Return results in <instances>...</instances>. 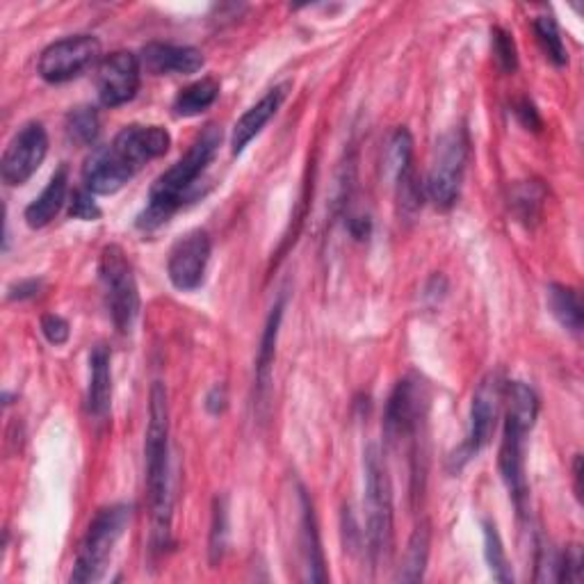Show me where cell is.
Segmentation results:
<instances>
[{
	"label": "cell",
	"mask_w": 584,
	"mask_h": 584,
	"mask_svg": "<svg viewBox=\"0 0 584 584\" xmlns=\"http://www.w3.org/2000/svg\"><path fill=\"white\" fill-rule=\"evenodd\" d=\"M491 48H494V58L505 74H514L518 69V51L512 35L505 28H494L491 30Z\"/></svg>",
	"instance_id": "29"
},
{
	"label": "cell",
	"mask_w": 584,
	"mask_h": 584,
	"mask_svg": "<svg viewBox=\"0 0 584 584\" xmlns=\"http://www.w3.org/2000/svg\"><path fill=\"white\" fill-rule=\"evenodd\" d=\"M130 518H133V507L121 503L104 507L91 518L76 555L71 582L87 584V582H99L104 577L113 551L124 537L126 527L130 525Z\"/></svg>",
	"instance_id": "7"
},
{
	"label": "cell",
	"mask_w": 584,
	"mask_h": 584,
	"mask_svg": "<svg viewBox=\"0 0 584 584\" xmlns=\"http://www.w3.org/2000/svg\"><path fill=\"white\" fill-rule=\"evenodd\" d=\"M514 115L516 119L527 128V130H539L544 126L542 117H539V110L534 108V104L529 99H520L514 104Z\"/></svg>",
	"instance_id": "34"
},
{
	"label": "cell",
	"mask_w": 584,
	"mask_h": 584,
	"mask_svg": "<svg viewBox=\"0 0 584 584\" xmlns=\"http://www.w3.org/2000/svg\"><path fill=\"white\" fill-rule=\"evenodd\" d=\"M169 146L172 135L167 128L130 124L121 128L108 146H101L87 158L82 183L91 194H115L146 163L165 156Z\"/></svg>",
	"instance_id": "1"
},
{
	"label": "cell",
	"mask_w": 584,
	"mask_h": 584,
	"mask_svg": "<svg viewBox=\"0 0 584 584\" xmlns=\"http://www.w3.org/2000/svg\"><path fill=\"white\" fill-rule=\"evenodd\" d=\"M548 309L553 318L571 333L582 331L584 313H582V302H580V292L571 285L564 283H551L548 285Z\"/></svg>",
	"instance_id": "21"
},
{
	"label": "cell",
	"mask_w": 584,
	"mask_h": 584,
	"mask_svg": "<svg viewBox=\"0 0 584 584\" xmlns=\"http://www.w3.org/2000/svg\"><path fill=\"white\" fill-rule=\"evenodd\" d=\"M429 546H431V529H429V523L422 520V523L416 525V529L411 534L402 566H400L396 580H400V582L422 580L425 568H427V559H429Z\"/></svg>",
	"instance_id": "23"
},
{
	"label": "cell",
	"mask_w": 584,
	"mask_h": 584,
	"mask_svg": "<svg viewBox=\"0 0 584 584\" xmlns=\"http://www.w3.org/2000/svg\"><path fill=\"white\" fill-rule=\"evenodd\" d=\"M228 500L226 496H217L213 503V520H211V539H208V557L211 564L217 566L228 548Z\"/></svg>",
	"instance_id": "27"
},
{
	"label": "cell",
	"mask_w": 584,
	"mask_h": 584,
	"mask_svg": "<svg viewBox=\"0 0 584 584\" xmlns=\"http://www.w3.org/2000/svg\"><path fill=\"white\" fill-rule=\"evenodd\" d=\"M582 548L571 544L564 553H559V582H582Z\"/></svg>",
	"instance_id": "32"
},
{
	"label": "cell",
	"mask_w": 584,
	"mask_h": 584,
	"mask_svg": "<svg viewBox=\"0 0 584 584\" xmlns=\"http://www.w3.org/2000/svg\"><path fill=\"white\" fill-rule=\"evenodd\" d=\"M505 427L498 452V470L507 491L518 509L525 514L529 486L525 477V444L527 434L539 418V396L523 381H507L505 388Z\"/></svg>",
	"instance_id": "4"
},
{
	"label": "cell",
	"mask_w": 584,
	"mask_h": 584,
	"mask_svg": "<svg viewBox=\"0 0 584 584\" xmlns=\"http://www.w3.org/2000/svg\"><path fill=\"white\" fill-rule=\"evenodd\" d=\"M429 386L420 374L405 377L396 391L388 398L386 413H383V436L391 446H405L413 461V477L422 475L420 468L425 427L429 413Z\"/></svg>",
	"instance_id": "6"
},
{
	"label": "cell",
	"mask_w": 584,
	"mask_h": 584,
	"mask_svg": "<svg viewBox=\"0 0 584 584\" xmlns=\"http://www.w3.org/2000/svg\"><path fill=\"white\" fill-rule=\"evenodd\" d=\"M573 477H575V496L580 498L582 494V486H580V479H582V457L575 455V461H573Z\"/></svg>",
	"instance_id": "37"
},
{
	"label": "cell",
	"mask_w": 584,
	"mask_h": 584,
	"mask_svg": "<svg viewBox=\"0 0 584 584\" xmlns=\"http://www.w3.org/2000/svg\"><path fill=\"white\" fill-rule=\"evenodd\" d=\"M48 154V133L43 124L28 121L10 139L8 149L0 160V176L12 187L28 183L41 167Z\"/></svg>",
	"instance_id": "13"
},
{
	"label": "cell",
	"mask_w": 584,
	"mask_h": 584,
	"mask_svg": "<svg viewBox=\"0 0 584 584\" xmlns=\"http://www.w3.org/2000/svg\"><path fill=\"white\" fill-rule=\"evenodd\" d=\"M206 411L211 413V416H220V413H224L226 411V407H228V391H226V386L224 383H215L213 388H211V391L206 393Z\"/></svg>",
	"instance_id": "35"
},
{
	"label": "cell",
	"mask_w": 584,
	"mask_h": 584,
	"mask_svg": "<svg viewBox=\"0 0 584 584\" xmlns=\"http://www.w3.org/2000/svg\"><path fill=\"white\" fill-rule=\"evenodd\" d=\"M213 254V240L208 231L194 228L181 235L169 252L167 261V276L172 285L181 292L197 290L204 279Z\"/></svg>",
	"instance_id": "12"
},
{
	"label": "cell",
	"mask_w": 584,
	"mask_h": 584,
	"mask_svg": "<svg viewBox=\"0 0 584 584\" xmlns=\"http://www.w3.org/2000/svg\"><path fill=\"white\" fill-rule=\"evenodd\" d=\"M101 60V41L94 35H71L46 46L37 71L46 82H69Z\"/></svg>",
	"instance_id": "11"
},
{
	"label": "cell",
	"mask_w": 584,
	"mask_h": 584,
	"mask_svg": "<svg viewBox=\"0 0 584 584\" xmlns=\"http://www.w3.org/2000/svg\"><path fill=\"white\" fill-rule=\"evenodd\" d=\"M41 333L46 335L48 343L58 348V345H65L67 340H69L71 327H69V322L62 315L48 313V315L41 318Z\"/></svg>",
	"instance_id": "33"
},
{
	"label": "cell",
	"mask_w": 584,
	"mask_h": 584,
	"mask_svg": "<svg viewBox=\"0 0 584 584\" xmlns=\"http://www.w3.org/2000/svg\"><path fill=\"white\" fill-rule=\"evenodd\" d=\"M468 152H470V139L464 126L450 128L441 139L436 142L434 160L425 183L427 197L429 202H434L436 208L448 211L457 204L466 174Z\"/></svg>",
	"instance_id": "9"
},
{
	"label": "cell",
	"mask_w": 584,
	"mask_h": 584,
	"mask_svg": "<svg viewBox=\"0 0 584 584\" xmlns=\"http://www.w3.org/2000/svg\"><path fill=\"white\" fill-rule=\"evenodd\" d=\"M69 215L82 222H96L101 217V208L99 204L94 202V194L89 189H78L74 192L71 197V206H69Z\"/></svg>",
	"instance_id": "31"
},
{
	"label": "cell",
	"mask_w": 584,
	"mask_h": 584,
	"mask_svg": "<svg viewBox=\"0 0 584 584\" xmlns=\"http://www.w3.org/2000/svg\"><path fill=\"white\" fill-rule=\"evenodd\" d=\"M505 388H507V379L503 370H491L479 379L470 405L468 436L459 446V450L450 457L452 470H461L473 457H477L486 446L491 444L494 431L498 427V418L505 407Z\"/></svg>",
	"instance_id": "8"
},
{
	"label": "cell",
	"mask_w": 584,
	"mask_h": 584,
	"mask_svg": "<svg viewBox=\"0 0 584 584\" xmlns=\"http://www.w3.org/2000/svg\"><path fill=\"white\" fill-rule=\"evenodd\" d=\"M69 194V167L60 165L56 174L48 181V185L41 189L39 197L26 208V224L30 228H43L51 224L62 206L67 204Z\"/></svg>",
	"instance_id": "19"
},
{
	"label": "cell",
	"mask_w": 584,
	"mask_h": 584,
	"mask_svg": "<svg viewBox=\"0 0 584 584\" xmlns=\"http://www.w3.org/2000/svg\"><path fill=\"white\" fill-rule=\"evenodd\" d=\"M99 128H101L99 113L89 106H80L67 115V135L76 144H82V146L91 144L96 135H99Z\"/></svg>",
	"instance_id": "28"
},
{
	"label": "cell",
	"mask_w": 584,
	"mask_h": 584,
	"mask_svg": "<svg viewBox=\"0 0 584 584\" xmlns=\"http://www.w3.org/2000/svg\"><path fill=\"white\" fill-rule=\"evenodd\" d=\"M142 69L154 76H189L197 74L204 67V56L194 46H176V43H146L139 53Z\"/></svg>",
	"instance_id": "15"
},
{
	"label": "cell",
	"mask_w": 584,
	"mask_h": 584,
	"mask_svg": "<svg viewBox=\"0 0 584 584\" xmlns=\"http://www.w3.org/2000/svg\"><path fill=\"white\" fill-rule=\"evenodd\" d=\"M146 489L152 498V551L163 553L172 544V466H169V398L163 381L152 386L149 425L144 438Z\"/></svg>",
	"instance_id": "2"
},
{
	"label": "cell",
	"mask_w": 584,
	"mask_h": 584,
	"mask_svg": "<svg viewBox=\"0 0 584 584\" xmlns=\"http://www.w3.org/2000/svg\"><path fill=\"white\" fill-rule=\"evenodd\" d=\"M300 503H302V555H304V568L306 580L311 582H327V568H324V553L320 542V529L313 503L304 489H300Z\"/></svg>",
	"instance_id": "20"
},
{
	"label": "cell",
	"mask_w": 584,
	"mask_h": 584,
	"mask_svg": "<svg viewBox=\"0 0 584 584\" xmlns=\"http://www.w3.org/2000/svg\"><path fill=\"white\" fill-rule=\"evenodd\" d=\"M39 288H41V281H37V279H23V281L10 285L8 298H10V300H19V302H21V300H30V298L37 295Z\"/></svg>",
	"instance_id": "36"
},
{
	"label": "cell",
	"mask_w": 584,
	"mask_h": 584,
	"mask_svg": "<svg viewBox=\"0 0 584 584\" xmlns=\"http://www.w3.org/2000/svg\"><path fill=\"white\" fill-rule=\"evenodd\" d=\"M87 413L96 420H104L113 405V368L110 350L96 345L89 354V383H87Z\"/></svg>",
	"instance_id": "18"
},
{
	"label": "cell",
	"mask_w": 584,
	"mask_h": 584,
	"mask_svg": "<svg viewBox=\"0 0 584 584\" xmlns=\"http://www.w3.org/2000/svg\"><path fill=\"white\" fill-rule=\"evenodd\" d=\"M534 564H537L534 582H559V553L551 542H537V559H534Z\"/></svg>",
	"instance_id": "30"
},
{
	"label": "cell",
	"mask_w": 584,
	"mask_h": 584,
	"mask_svg": "<svg viewBox=\"0 0 584 584\" xmlns=\"http://www.w3.org/2000/svg\"><path fill=\"white\" fill-rule=\"evenodd\" d=\"M481 534H484V559H486V564H489V571H491L494 580L503 582V584L514 582V573H512L509 559H507V551L503 546V539H500V532H498L496 523L484 520L481 523Z\"/></svg>",
	"instance_id": "25"
},
{
	"label": "cell",
	"mask_w": 584,
	"mask_h": 584,
	"mask_svg": "<svg viewBox=\"0 0 584 584\" xmlns=\"http://www.w3.org/2000/svg\"><path fill=\"white\" fill-rule=\"evenodd\" d=\"M363 484L368 557L372 568H379L393 553V484L377 444L363 452Z\"/></svg>",
	"instance_id": "5"
},
{
	"label": "cell",
	"mask_w": 584,
	"mask_h": 584,
	"mask_svg": "<svg viewBox=\"0 0 584 584\" xmlns=\"http://www.w3.org/2000/svg\"><path fill=\"white\" fill-rule=\"evenodd\" d=\"M99 279L113 324L119 333H130L139 315V288L133 265L119 245L104 247L99 256Z\"/></svg>",
	"instance_id": "10"
},
{
	"label": "cell",
	"mask_w": 584,
	"mask_h": 584,
	"mask_svg": "<svg viewBox=\"0 0 584 584\" xmlns=\"http://www.w3.org/2000/svg\"><path fill=\"white\" fill-rule=\"evenodd\" d=\"M288 87H290L288 82L285 85H276L274 89H270L263 96L259 104H254L245 115H242L235 121L233 135H231V152H233V156H240L263 133V128L270 124V119L279 113L281 104L285 101Z\"/></svg>",
	"instance_id": "16"
},
{
	"label": "cell",
	"mask_w": 584,
	"mask_h": 584,
	"mask_svg": "<svg viewBox=\"0 0 584 584\" xmlns=\"http://www.w3.org/2000/svg\"><path fill=\"white\" fill-rule=\"evenodd\" d=\"M546 204V187L539 181H520L509 192V206L523 224H534L542 217Z\"/></svg>",
	"instance_id": "24"
},
{
	"label": "cell",
	"mask_w": 584,
	"mask_h": 584,
	"mask_svg": "<svg viewBox=\"0 0 584 584\" xmlns=\"http://www.w3.org/2000/svg\"><path fill=\"white\" fill-rule=\"evenodd\" d=\"M532 28H534V35H537V41L542 46L544 56L555 65V67H566L568 65V51L564 46V39H562V32H559V26L553 17L548 14H542L532 21Z\"/></svg>",
	"instance_id": "26"
},
{
	"label": "cell",
	"mask_w": 584,
	"mask_h": 584,
	"mask_svg": "<svg viewBox=\"0 0 584 584\" xmlns=\"http://www.w3.org/2000/svg\"><path fill=\"white\" fill-rule=\"evenodd\" d=\"M222 144V126L208 124L194 142L185 156H181L165 174L156 178L149 189V204L139 213L137 226L142 231H154L165 224L189 197L192 187L204 176Z\"/></svg>",
	"instance_id": "3"
},
{
	"label": "cell",
	"mask_w": 584,
	"mask_h": 584,
	"mask_svg": "<svg viewBox=\"0 0 584 584\" xmlns=\"http://www.w3.org/2000/svg\"><path fill=\"white\" fill-rule=\"evenodd\" d=\"M142 82V62L139 56L130 51H115L106 56L96 74V89H99V101L106 108H119L130 104Z\"/></svg>",
	"instance_id": "14"
},
{
	"label": "cell",
	"mask_w": 584,
	"mask_h": 584,
	"mask_svg": "<svg viewBox=\"0 0 584 584\" xmlns=\"http://www.w3.org/2000/svg\"><path fill=\"white\" fill-rule=\"evenodd\" d=\"M217 96L220 82L215 78H202L176 94L172 110L176 117H197L217 101Z\"/></svg>",
	"instance_id": "22"
},
{
	"label": "cell",
	"mask_w": 584,
	"mask_h": 584,
	"mask_svg": "<svg viewBox=\"0 0 584 584\" xmlns=\"http://www.w3.org/2000/svg\"><path fill=\"white\" fill-rule=\"evenodd\" d=\"M283 313H285V292H281V295L274 302V306L270 309V315H267L263 333H261L256 366H254L259 405H265V400L270 396V388H272V370H274V359H276V343H279Z\"/></svg>",
	"instance_id": "17"
}]
</instances>
